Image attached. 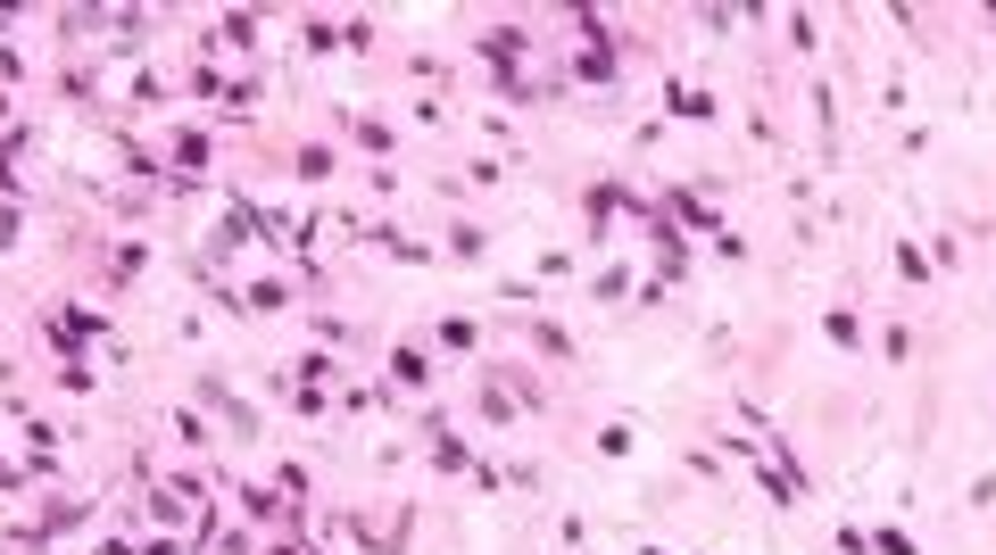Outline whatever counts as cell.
I'll list each match as a JSON object with an SVG mask.
<instances>
[{
  "instance_id": "1",
  "label": "cell",
  "mask_w": 996,
  "mask_h": 555,
  "mask_svg": "<svg viewBox=\"0 0 996 555\" xmlns=\"http://www.w3.org/2000/svg\"><path fill=\"white\" fill-rule=\"evenodd\" d=\"M18 224H25L18 207H0V249H18Z\"/></svg>"
}]
</instances>
